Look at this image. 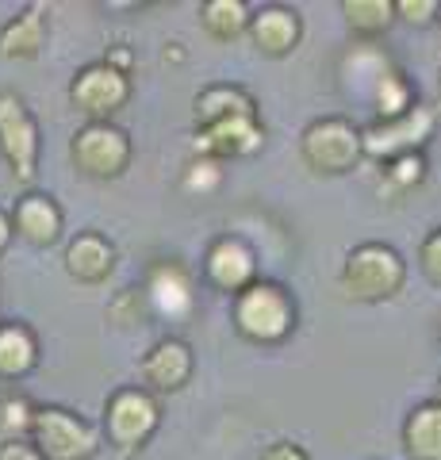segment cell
<instances>
[{"mask_svg": "<svg viewBox=\"0 0 441 460\" xmlns=\"http://www.w3.org/2000/svg\"><path fill=\"white\" fill-rule=\"evenodd\" d=\"M407 261L400 250L384 246V242H365V246L349 250L346 265H341V292L357 304H384L403 288Z\"/></svg>", "mask_w": 441, "mask_h": 460, "instance_id": "obj_1", "label": "cell"}, {"mask_svg": "<svg viewBox=\"0 0 441 460\" xmlns=\"http://www.w3.org/2000/svg\"><path fill=\"white\" fill-rule=\"evenodd\" d=\"M234 326L242 338L277 345L295 330V299L288 296V288L258 280L242 296H234Z\"/></svg>", "mask_w": 441, "mask_h": 460, "instance_id": "obj_2", "label": "cell"}, {"mask_svg": "<svg viewBox=\"0 0 441 460\" xmlns=\"http://www.w3.org/2000/svg\"><path fill=\"white\" fill-rule=\"evenodd\" d=\"M300 154L315 172L338 177V172H349L365 157V135H361V127H353L341 115H326V119H315L304 127Z\"/></svg>", "mask_w": 441, "mask_h": 460, "instance_id": "obj_3", "label": "cell"}, {"mask_svg": "<svg viewBox=\"0 0 441 460\" xmlns=\"http://www.w3.org/2000/svg\"><path fill=\"white\" fill-rule=\"evenodd\" d=\"M31 441L47 460H89L101 449V434L66 407H39L31 422Z\"/></svg>", "mask_w": 441, "mask_h": 460, "instance_id": "obj_4", "label": "cell"}, {"mask_svg": "<svg viewBox=\"0 0 441 460\" xmlns=\"http://www.w3.org/2000/svg\"><path fill=\"white\" fill-rule=\"evenodd\" d=\"M158 422H162V407L146 387H119V392L108 399V411H104L108 441L123 453L142 449V445L154 438Z\"/></svg>", "mask_w": 441, "mask_h": 460, "instance_id": "obj_5", "label": "cell"}, {"mask_svg": "<svg viewBox=\"0 0 441 460\" xmlns=\"http://www.w3.org/2000/svg\"><path fill=\"white\" fill-rule=\"evenodd\" d=\"M69 157L84 177L111 181L131 165V138L116 123H84L69 142Z\"/></svg>", "mask_w": 441, "mask_h": 460, "instance_id": "obj_6", "label": "cell"}, {"mask_svg": "<svg viewBox=\"0 0 441 460\" xmlns=\"http://www.w3.org/2000/svg\"><path fill=\"white\" fill-rule=\"evenodd\" d=\"M437 115L434 108L415 104L400 119H376L373 127H365V154L376 162H395L403 154H422V146L434 138Z\"/></svg>", "mask_w": 441, "mask_h": 460, "instance_id": "obj_7", "label": "cell"}, {"mask_svg": "<svg viewBox=\"0 0 441 460\" xmlns=\"http://www.w3.org/2000/svg\"><path fill=\"white\" fill-rule=\"evenodd\" d=\"M0 154L16 181L31 184L39 169V123L16 93H0Z\"/></svg>", "mask_w": 441, "mask_h": 460, "instance_id": "obj_8", "label": "cell"}, {"mask_svg": "<svg viewBox=\"0 0 441 460\" xmlns=\"http://www.w3.org/2000/svg\"><path fill=\"white\" fill-rule=\"evenodd\" d=\"M69 100H74V108H81L93 123H111V115L131 100V74H119V69H111L108 62H93L69 84Z\"/></svg>", "mask_w": 441, "mask_h": 460, "instance_id": "obj_9", "label": "cell"}, {"mask_svg": "<svg viewBox=\"0 0 441 460\" xmlns=\"http://www.w3.org/2000/svg\"><path fill=\"white\" fill-rule=\"evenodd\" d=\"M204 277L219 288V292H231L242 296L246 288L258 284V253L246 238L238 234H223L207 246L204 257Z\"/></svg>", "mask_w": 441, "mask_h": 460, "instance_id": "obj_10", "label": "cell"}, {"mask_svg": "<svg viewBox=\"0 0 441 460\" xmlns=\"http://www.w3.org/2000/svg\"><path fill=\"white\" fill-rule=\"evenodd\" d=\"M142 288H146L150 311L158 314V319L181 323V319H189L196 307V284L181 261H154Z\"/></svg>", "mask_w": 441, "mask_h": 460, "instance_id": "obj_11", "label": "cell"}, {"mask_svg": "<svg viewBox=\"0 0 441 460\" xmlns=\"http://www.w3.org/2000/svg\"><path fill=\"white\" fill-rule=\"evenodd\" d=\"M265 146V127L258 123V115H242V119H226V123H216V127H204L196 131V142L192 150L196 157H250Z\"/></svg>", "mask_w": 441, "mask_h": 460, "instance_id": "obj_12", "label": "cell"}, {"mask_svg": "<svg viewBox=\"0 0 441 460\" xmlns=\"http://www.w3.org/2000/svg\"><path fill=\"white\" fill-rule=\"evenodd\" d=\"M192 349H189V341H181V338H162V341H154L146 357H142V384L150 387V392H181L184 384L192 380Z\"/></svg>", "mask_w": 441, "mask_h": 460, "instance_id": "obj_13", "label": "cell"}, {"mask_svg": "<svg viewBox=\"0 0 441 460\" xmlns=\"http://www.w3.org/2000/svg\"><path fill=\"white\" fill-rule=\"evenodd\" d=\"M111 269H116V246L96 230H81L66 246V272L77 284H104Z\"/></svg>", "mask_w": 441, "mask_h": 460, "instance_id": "obj_14", "label": "cell"}, {"mask_svg": "<svg viewBox=\"0 0 441 460\" xmlns=\"http://www.w3.org/2000/svg\"><path fill=\"white\" fill-rule=\"evenodd\" d=\"M300 12L295 8H284V4H269L261 12H253V23H250V39L253 47L269 58H284L295 50L300 42Z\"/></svg>", "mask_w": 441, "mask_h": 460, "instance_id": "obj_15", "label": "cell"}, {"mask_svg": "<svg viewBox=\"0 0 441 460\" xmlns=\"http://www.w3.org/2000/svg\"><path fill=\"white\" fill-rule=\"evenodd\" d=\"M12 226H16V234L23 242H31V246H54V242L62 238V208L54 204V196H47V192H27L16 204Z\"/></svg>", "mask_w": 441, "mask_h": 460, "instance_id": "obj_16", "label": "cell"}, {"mask_svg": "<svg viewBox=\"0 0 441 460\" xmlns=\"http://www.w3.org/2000/svg\"><path fill=\"white\" fill-rule=\"evenodd\" d=\"M47 42V8L27 4L0 27V58H35Z\"/></svg>", "mask_w": 441, "mask_h": 460, "instance_id": "obj_17", "label": "cell"}, {"mask_svg": "<svg viewBox=\"0 0 441 460\" xmlns=\"http://www.w3.org/2000/svg\"><path fill=\"white\" fill-rule=\"evenodd\" d=\"M242 115H258V104L238 84H211V89L196 96V131L226 123V119H242Z\"/></svg>", "mask_w": 441, "mask_h": 460, "instance_id": "obj_18", "label": "cell"}, {"mask_svg": "<svg viewBox=\"0 0 441 460\" xmlns=\"http://www.w3.org/2000/svg\"><path fill=\"white\" fill-rule=\"evenodd\" d=\"M403 449L410 460H441V402L430 399L403 422Z\"/></svg>", "mask_w": 441, "mask_h": 460, "instance_id": "obj_19", "label": "cell"}, {"mask_svg": "<svg viewBox=\"0 0 441 460\" xmlns=\"http://www.w3.org/2000/svg\"><path fill=\"white\" fill-rule=\"evenodd\" d=\"M39 365L35 330L23 323H0V376L20 380Z\"/></svg>", "mask_w": 441, "mask_h": 460, "instance_id": "obj_20", "label": "cell"}, {"mask_svg": "<svg viewBox=\"0 0 441 460\" xmlns=\"http://www.w3.org/2000/svg\"><path fill=\"white\" fill-rule=\"evenodd\" d=\"M200 23H204V31L211 39L231 42L242 31H250L253 12H250V4H242V0H207V4L200 8Z\"/></svg>", "mask_w": 441, "mask_h": 460, "instance_id": "obj_21", "label": "cell"}, {"mask_svg": "<svg viewBox=\"0 0 441 460\" xmlns=\"http://www.w3.org/2000/svg\"><path fill=\"white\" fill-rule=\"evenodd\" d=\"M346 23L353 35L376 39L395 23V0H341Z\"/></svg>", "mask_w": 441, "mask_h": 460, "instance_id": "obj_22", "label": "cell"}, {"mask_svg": "<svg viewBox=\"0 0 441 460\" xmlns=\"http://www.w3.org/2000/svg\"><path fill=\"white\" fill-rule=\"evenodd\" d=\"M368 100H373V108H376V119H400V115H407L419 104L415 89H410V81L400 74V69H388V74L376 81V89Z\"/></svg>", "mask_w": 441, "mask_h": 460, "instance_id": "obj_23", "label": "cell"}, {"mask_svg": "<svg viewBox=\"0 0 441 460\" xmlns=\"http://www.w3.org/2000/svg\"><path fill=\"white\" fill-rule=\"evenodd\" d=\"M388 58H380L376 50H368V47H361V50H353L349 58H346V81L353 84V93H361V96H373V89H376V81L388 74Z\"/></svg>", "mask_w": 441, "mask_h": 460, "instance_id": "obj_24", "label": "cell"}, {"mask_svg": "<svg viewBox=\"0 0 441 460\" xmlns=\"http://www.w3.org/2000/svg\"><path fill=\"white\" fill-rule=\"evenodd\" d=\"M146 314H154L150 299H146V288H123V292L111 299V307H108V319L116 326H142L146 323Z\"/></svg>", "mask_w": 441, "mask_h": 460, "instance_id": "obj_25", "label": "cell"}, {"mask_svg": "<svg viewBox=\"0 0 441 460\" xmlns=\"http://www.w3.org/2000/svg\"><path fill=\"white\" fill-rule=\"evenodd\" d=\"M388 184L395 192H410V189H419V184L426 181V157L422 154H403V157H395V162H388Z\"/></svg>", "mask_w": 441, "mask_h": 460, "instance_id": "obj_26", "label": "cell"}, {"mask_svg": "<svg viewBox=\"0 0 441 460\" xmlns=\"http://www.w3.org/2000/svg\"><path fill=\"white\" fill-rule=\"evenodd\" d=\"M35 411H39V407H31V402H27L23 395H8V399H0V429L8 434V441H12V438H20L23 429H31Z\"/></svg>", "mask_w": 441, "mask_h": 460, "instance_id": "obj_27", "label": "cell"}, {"mask_svg": "<svg viewBox=\"0 0 441 460\" xmlns=\"http://www.w3.org/2000/svg\"><path fill=\"white\" fill-rule=\"evenodd\" d=\"M219 181H223V169H219L216 157H192L189 169H184V189L189 192L207 196V192L219 189Z\"/></svg>", "mask_w": 441, "mask_h": 460, "instance_id": "obj_28", "label": "cell"}, {"mask_svg": "<svg viewBox=\"0 0 441 460\" xmlns=\"http://www.w3.org/2000/svg\"><path fill=\"white\" fill-rule=\"evenodd\" d=\"M419 269L434 288H441V226L419 246Z\"/></svg>", "mask_w": 441, "mask_h": 460, "instance_id": "obj_29", "label": "cell"}, {"mask_svg": "<svg viewBox=\"0 0 441 460\" xmlns=\"http://www.w3.org/2000/svg\"><path fill=\"white\" fill-rule=\"evenodd\" d=\"M437 12H441L437 0H395V20L415 23V27H426Z\"/></svg>", "mask_w": 441, "mask_h": 460, "instance_id": "obj_30", "label": "cell"}, {"mask_svg": "<svg viewBox=\"0 0 441 460\" xmlns=\"http://www.w3.org/2000/svg\"><path fill=\"white\" fill-rule=\"evenodd\" d=\"M0 460H47L39 453V445L35 441H23V438H4L0 441Z\"/></svg>", "mask_w": 441, "mask_h": 460, "instance_id": "obj_31", "label": "cell"}, {"mask_svg": "<svg viewBox=\"0 0 441 460\" xmlns=\"http://www.w3.org/2000/svg\"><path fill=\"white\" fill-rule=\"evenodd\" d=\"M261 460H311L304 445H295V441H277V445H269V449L261 453Z\"/></svg>", "mask_w": 441, "mask_h": 460, "instance_id": "obj_32", "label": "cell"}, {"mask_svg": "<svg viewBox=\"0 0 441 460\" xmlns=\"http://www.w3.org/2000/svg\"><path fill=\"white\" fill-rule=\"evenodd\" d=\"M12 234H16V226H12V215H8V211H0V253L8 250Z\"/></svg>", "mask_w": 441, "mask_h": 460, "instance_id": "obj_33", "label": "cell"}, {"mask_svg": "<svg viewBox=\"0 0 441 460\" xmlns=\"http://www.w3.org/2000/svg\"><path fill=\"white\" fill-rule=\"evenodd\" d=\"M437 402H441V376H437Z\"/></svg>", "mask_w": 441, "mask_h": 460, "instance_id": "obj_34", "label": "cell"}]
</instances>
